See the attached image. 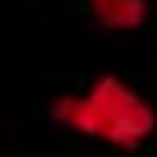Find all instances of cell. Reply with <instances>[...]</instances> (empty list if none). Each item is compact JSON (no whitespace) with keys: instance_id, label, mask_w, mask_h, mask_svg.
<instances>
[{"instance_id":"6da1fadb","label":"cell","mask_w":157,"mask_h":157,"mask_svg":"<svg viewBox=\"0 0 157 157\" xmlns=\"http://www.w3.org/2000/svg\"><path fill=\"white\" fill-rule=\"evenodd\" d=\"M50 118L78 136L104 139L118 150H139L157 128V111L139 97L136 86L111 71L97 75L86 93L54 97Z\"/></svg>"},{"instance_id":"7a4b0ae2","label":"cell","mask_w":157,"mask_h":157,"mask_svg":"<svg viewBox=\"0 0 157 157\" xmlns=\"http://www.w3.org/2000/svg\"><path fill=\"white\" fill-rule=\"evenodd\" d=\"M89 7L104 29L114 32H132L147 21V0H89Z\"/></svg>"}]
</instances>
